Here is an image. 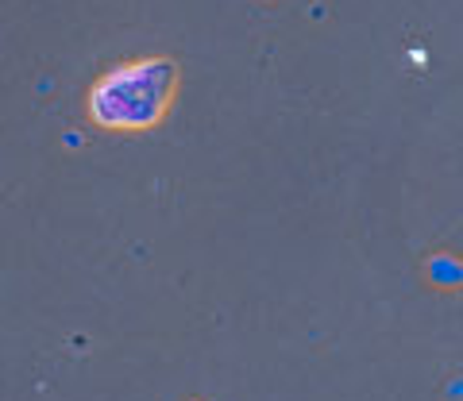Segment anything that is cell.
Masks as SVG:
<instances>
[{
  "label": "cell",
  "mask_w": 463,
  "mask_h": 401,
  "mask_svg": "<svg viewBox=\"0 0 463 401\" xmlns=\"http://www.w3.org/2000/svg\"><path fill=\"white\" fill-rule=\"evenodd\" d=\"M178 93V62L174 59H132L105 70L85 93L90 124L105 132H151Z\"/></svg>",
  "instance_id": "6da1fadb"
},
{
  "label": "cell",
  "mask_w": 463,
  "mask_h": 401,
  "mask_svg": "<svg viewBox=\"0 0 463 401\" xmlns=\"http://www.w3.org/2000/svg\"><path fill=\"white\" fill-rule=\"evenodd\" d=\"M425 275L432 285H440V290H456V285H463V263L456 255H432L425 263Z\"/></svg>",
  "instance_id": "7a4b0ae2"
},
{
  "label": "cell",
  "mask_w": 463,
  "mask_h": 401,
  "mask_svg": "<svg viewBox=\"0 0 463 401\" xmlns=\"http://www.w3.org/2000/svg\"><path fill=\"white\" fill-rule=\"evenodd\" d=\"M62 143H66V147H81L85 135H81V132H66V139H62Z\"/></svg>",
  "instance_id": "3957f363"
},
{
  "label": "cell",
  "mask_w": 463,
  "mask_h": 401,
  "mask_svg": "<svg viewBox=\"0 0 463 401\" xmlns=\"http://www.w3.org/2000/svg\"><path fill=\"white\" fill-rule=\"evenodd\" d=\"M448 397H463V378H452V382H448Z\"/></svg>",
  "instance_id": "277c9868"
},
{
  "label": "cell",
  "mask_w": 463,
  "mask_h": 401,
  "mask_svg": "<svg viewBox=\"0 0 463 401\" xmlns=\"http://www.w3.org/2000/svg\"><path fill=\"white\" fill-rule=\"evenodd\" d=\"M194 401H201V397H194Z\"/></svg>",
  "instance_id": "5b68a950"
}]
</instances>
